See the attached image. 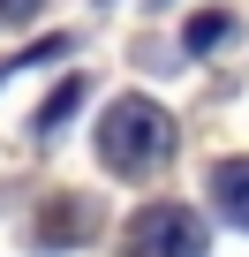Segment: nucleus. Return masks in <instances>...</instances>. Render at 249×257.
Instances as JSON below:
<instances>
[{
  "instance_id": "39448f33",
  "label": "nucleus",
  "mask_w": 249,
  "mask_h": 257,
  "mask_svg": "<svg viewBox=\"0 0 249 257\" xmlns=\"http://www.w3.org/2000/svg\"><path fill=\"white\" fill-rule=\"evenodd\" d=\"M31 8H38V0H0V23H23Z\"/></svg>"
},
{
  "instance_id": "20e7f679",
  "label": "nucleus",
  "mask_w": 249,
  "mask_h": 257,
  "mask_svg": "<svg viewBox=\"0 0 249 257\" xmlns=\"http://www.w3.org/2000/svg\"><path fill=\"white\" fill-rule=\"evenodd\" d=\"M219 38H226V16H196V23H189V46H196V53L219 46Z\"/></svg>"
},
{
  "instance_id": "7ed1b4c3",
  "label": "nucleus",
  "mask_w": 249,
  "mask_h": 257,
  "mask_svg": "<svg viewBox=\"0 0 249 257\" xmlns=\"http://www.w3.org/2000/svg\"><path fill=\"white\" fill-rule=\"evenodd\" d=\"M211 204H219L234 227H249V159H219V167H211Z\"/></svg>"
},
{
  "instance_id": "f257e3e1",
  "label": "nucleus",
  "mask_w": 249,
  "mask_h": 257,
  "mask_svg": "<svg viewBox=\"0 0 249 257\" xmlns=\"http://www.w3.org/2000/svg\"><path fill=\"white\" fill-rule=\"evenodd\" d=\"M166 152H174V113L166 106H151V98H113L106 106V121H98V159L113 167V174H151V167H166Z\"/></svg>"
},
{
  "instance_id": "f03ea898",
  "label": "nucleus",
  "mask_w": 249,
  "mask_h": 257,
  "mask_svg": "<svg viewBox=\"0 0 249 257\" xmlns=\"http://www.w3.org/2000/svg\"><path fill=\"white\" fill-rule=\"evenodd\" d=\"M121 257H204V219L189 204H151V212L129 219Z\"/></svg>"
}]
</instances>
